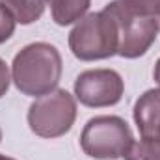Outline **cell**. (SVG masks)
<instances>
[{
  "label": "cell",
  "instance_id": "17",
  "mask_svg": "<svg viewBox=\"0 0 160 160\" xmlns=\"http://www.w3.org/2000/svg\"><path fill=\"white\" fill-rule=\"evenodd\" d=\"M158 32H160V17H158Z\"/></svg>",
  "mask_w": 160,
  "mask_h": 160
},
{
  "label": "cell",
  "instance_id": "10",
  "mask_svg": "<svg viewBox=\"0 0 160 160\" xmlns=\"http://www.w3.org/2000/svg\"><path fill=\"white\" fill-rule=\"evenodd\" d=\"M125 160H160V142L158 140H140L132 142L130 149L125 153Z\"/></svg>",
  "mask_w": 160,
  "mask_h": 160
},
{
  "label": "cell",
  "instance_id": "5",
  "mask_svg": "<svg viewBox=\"0 0 160 160\" xmlns=\"http://www.w3.org/2000/svg\"><path fill=\"white\" fill-rule=\"evenodd\" d=\"M104 9L116 19L118 32H119V48L118 56L125 60H136L143 56L158 34V21L151 17H140L127 11L119 0H112L104 6Z\"/></svg>",
  "mask_w": 160,
  "mask_h": 160
},
{
  "label": "cell",
  "instance_id": "16",
  "mask_svg": "<svg viewBox=\"0 0 160 160\" xmlns=\"http://www.w3.org/2000/svg\"><path fill=\"white\" fill-rule=\"evenodd\" d=\"M0 142H2V128H0Z\"/></svg>",
  "mask_w": 160,
  "mask_h": 160
},
{
  "label": "cell",
  "instance_id": "6",
  "mask_svg": "<svg viewBox=\"0 0 160 160\" xmlns=\"http://www.w3.org/2000/svg\"><path fill=\"white\" fill-rule=\"evenodd\" d=\"M75 99L88 108L116 106L123 99L125 80L114 69H88L75 80Z\"/></svg>",
  "mask_w": 160,
  "mask_h": 160
},
{
  "label": "cell",
  "instance_id": "4",
  "mask_svg": "<svg viewBox=\"0 0 160 160\" xmlns=\"http://www.w3.org/2000/svg\"><path fill=\"white\" fill-rule=\"evenodd\" d=\"M77 99L67 89H54L36 99L26 114L30 130L39 138L65 136L77 121Z\"/></svg>",
  "mask_w": 160,
  "mask_h": 160
},
{
  "label": "cell",
  "instance_id": "3",
  "mask_svg": "<svg viewBox=\"0 0 160 160\" xmlns=\"http://www.w3.org/2000/svg\"><path fill=\"white\" fill-rule=\"evenodd\" d=\"M134 142L128 123L119 116H95L80 134L84 155L95 160H119Z\"/></svg>",
  "mask_w": 160,
  "mask_h": 160
},
{
  "label": "cell",
  "instance_id": "2",
  "mask_svg": "<svg viewBox=\"0 0 160 160\" xmlns=\"http://www.w3.org/2000/svg\"><path fill=\"white\" fill-rule=\"evenodd\" d=\"M69 48L80 62H97L118 56L119 32L116 19L102 8L88 13L69 32Z\"/></svg>",
  "mask_w": 160,
  "mask_h": 160
},
{
  "label": "cell",
  "instance_id": "7",
  "mask_svg": "<svg viewBox=\"0 0 160 160\" xmlns=\"http://www.w3.org/2000/svg\"><path fill=\"white\" fill-rule=\"evenodd\" d=\"M134 123L143 140L160 142V88L147 89L134 102Z\"/></svg>",
  "mask_w": 160,
  "mask_h": 160
},
{
  "label": "cell",
  "instance_id": "12",
  "mask_svg": "<svg viewBox=\"0 0 160 160\" xmlns=\"http://www.w3.org/2000/svg\"><path fill=\"white\" fill-rule=\"evenodd\" d=\"M15 21L13 17L8 13V9L0 4V45L6 43V41L11 39V36L15 34Z\"/></svg>",
  "mask_w": 160,
  "mask_h": 160
},
{
  "label": "cell",
  "instance_id": "14",
  "mask_svg": "<svg viewBox=\"0 0 160 160\" xmlns=\"http://www.w3.org/2000/svg\"><path fill=\"white\" fill-rule=\"evenodd\" d=\"M153 77H155V82L158 84V88H160V58L157 60V63H155V71H153Z\"/></svg>",
  "mask_w": 160,
  "mask_h": 160
},
{
  "label": "cell",
  "instance_id": "13",
  "mask_svg": "<svg viewBox=\"0 0 160 160\" xmlns=\"http://www.w3.org/2000/svg\"><path fill=\"white\" fill-rule=\"evenodd\" d=\"M9 84H11V73H9V67H8V63L0 58V99L8 93Z\"/></svg>",
  "mask_w": 160,
  "mask_h": 160
},
{
  "label": "cell",
  "instance_id": "11",
  "mask_svg": "<svg viewBox=\"0 0 160 160\" xmlns=\"http://www.w3.org/2000/svg\"><path fill=\"white\" fill-rule=\"evenodd\" d=\"M121 6L140 17H160V0H119Z\"/></svg>",
  "mask_w": 160,
  "mask_h": 160
},
{
  "label": "cell",
  "instance_id": "15",
  "mask_svg": "<svg viewBox=\"0 0 160 160\" xmlns=\"http://www.w3.org/2000/svg\"><path fill=\"white\" fill-rule=\"evenodd\" d=\"M0 160H15V158H11V157H6V155H0Z\"/></svg>",
  "mask_w": 160,
  "mask_h": 160
},
{
  "label": "cell",
  "instance_id": "8",
  "mask_svg": "<svg viewBox=\"0 0 160 160\" xmlns=\"http://www.w3.org/2000/svg\"><path fill=\"white\" fill-rule=\"evenodd\" d=\"M47 6L58 26H69L88 15L91 0H47Z\"/></svg>",
  "mask_w": 160,
  "mask_h": 160
},
{
  "label": "cell",
  "instance_id": "1",
  "mask_svg": "<svg viewBox=\"0 0 160 160\" xmlns=\"http://www.w3.org/2000/svg\"><path fill=\"white\" fill-rule=\"evenodd\" d=\"M63 73L60 50L45 41H36L22 47L11 63V82L28 97L39 99L58 89Z\"/></svg>",
  "mask_w": 160,
  "mask_h": 160
},
{
  "label": "cell",
  "instance_id": "9",
  "mask_svg": "<svg viewBox=\"0 0 160 160\" xmlns=\"http://www.w3.org/2000/svg\"><path fill=\"white\" fill-rule=\"evenodd\" d=\"M17 24H32L45 13L47 0H0Z\"/></svg>",
  "mask_w": 160,
  "mask_h": 160
}]
</instances>
